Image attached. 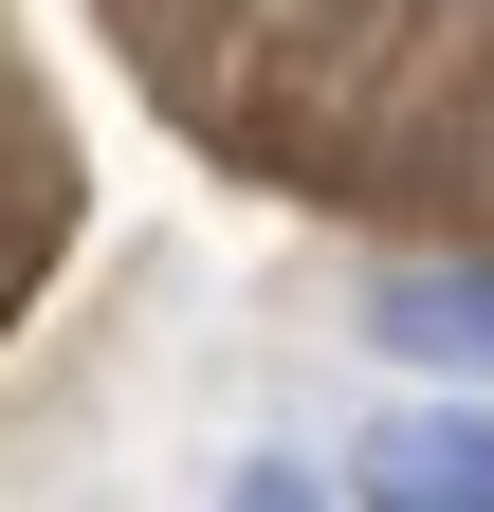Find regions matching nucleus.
Here are the masks:
<instances>
[{
  "instance_id": "7ed1b4c3",
  "label": "nucleus",
  "mask_w": 494,
  "mask_h": 512,
  "mask_svg": "<svg viewBox=\"0 0 494 512\" xmlns=\"http://www.w3.org/2000/svg\"><path fill=\"white\" fill-rule=\"evenodd\" d=\"M220 512H330V494H312V476H293V458H257V476H238Z\"/></svg>"
},
{
  "instance_id": "f257e3e1",
  "label": "nucleus",
  "mask_w": 494,
  "mask_h": 512,
  "mask_svg": "<svg viewBox=\"0 0 494 512\" xmlns=\"http://www.w3.org/2000/svg\"><path fill=\"white\" fill-rule=\"evenodd\" d=\"M348 512H494V403H403V421H366Z\"/></svg>"
},
{
  "instance_id": "f03ea898",
  "label": "nucleus",
  "mask_w": 494,
  "mask_h": 512,
  "mask_svg": "<svg viewBox=\"0 0 494 512\" xmlns=\"http://www.w3.org/2000/svg\"><path fill=\"white\" fill-rule=\"evenodd\" d=\"M366 330H385L403 366H458V384H494V275L421 256V275H385V293H366Z\"/></svg>"
}]
</instances>
